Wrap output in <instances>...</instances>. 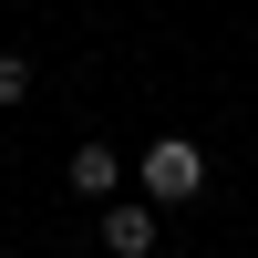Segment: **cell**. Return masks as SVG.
I'll list each match as a JSON object with an SVG mask.
<instances>
[{
    "label": "cell",
    "mask_w": 258,
    "mask_h": 258,
    "mask_svg": "<svg viewBox=\"0 0 258 258\" xmlns=\"http://www.w3.org/2000/svg\"><path fill=\"white\" fill-rule=\"evenodd\" d=\"M135 176H145V197H155V207H186V197L207 186V155H197L186 135H155V145H145V165H135Z\"/></svg>",
    "instance_id": "cell-1"
},
{
    "label": "cell",
    "mask_w": 258,
    "mask_h": 258,
    "mask_svg": "<svg viewBox=\"0 0 258 258\" xmlns=\"http://www.w3.org/2000/svg\"><path fill=\"white\" fill-rule=\"evenodd\" d=\"M103 248H114V258H145V248H155V207H103Z\"/></svg>",
    "instance_id": "cell-2"
},
{
    "label": "cell",
    "mask_w": 258,
    "mask_h": 258,
    "mask_svg": "<svg viewBox=\"0 0 258 258\" xmlns=\"http://www.w3.org/2000/svg\"><path fill=\"white\" fill-rule=\"evenodd\" d=\"M73 186L83 197H114V145H73Z\"/></svg>",
    "instance_id": "cell-3"
},
{
    "label": "cell",
    "mask_w": 258,
    "mask_h": 258,
    "mask_svg": "<svg viewBox=\"0 0 258 258\" xmlns=\"http://www.w3.org/2000/svg\"><path fill=\"white\" fill-rule=\"evenodd\" d=\"M21 93H31V62H21V52H0V103H21Z\"/></svg>",
    "instance_id": "cell-4"
}]
</instances>
